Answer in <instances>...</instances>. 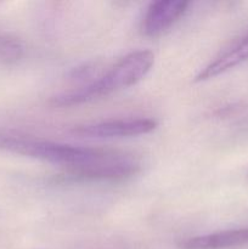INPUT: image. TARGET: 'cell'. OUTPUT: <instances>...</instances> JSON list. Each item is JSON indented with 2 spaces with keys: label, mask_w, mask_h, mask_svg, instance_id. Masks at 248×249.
I'll return each instance as SVG.
<instances>
[{
  "label": "cell",
  "mask_w": 248,
  "mask_h": 249,
  "mask_svg": "<svg viewBox=\"0 0 248 249\" xmlns=\"http://www.w3.org/2000/svg\"><path fill=\"white\" fill-rule=\"evenodd\" d=\"M24 55V44L17 36L0 32V65H15Z\"/></svg>",
  "instance_id": "obj_6"
},
{
  "label": "cell",
  "mask_w": 248,
  "mask_h": 249,
  "mask_svg": "<svg viewBox=\"0 0 248 249\" xmlns=\"http://www.w3.org/2000/svg\"><path fill=\"white\" fill-rule=\"evenodd\" d=\"M153 63L155 55L150 50L134 51L124 56L111 70L102 73L94 82L53 97L51 104L57 107L74 106L133 87L145 78Z\"/></svg>",
  "instance_id": "obj_1"
},
{
  "label": "cell",
  "mask_w": 248,
  "mask_h": 249,
  "mask_svg": "<svg viewBox=\"0 0 248 249\" xmlns=\"http://www.w3.org/2000/svg\"><path fill=\"white\" fill-rule=\"evenodd\" d=\"M248 61V34L224 51L196 75V82H204L228 72L231 68Z\"/></svg>",
  "instance_id": "obj_5"
},
{
  "label": "cell",
  "mask_w": 248,
  "mask_h": 249,
  "mask_svg": "<svg viewBox=\"0 0 248 249\" xmlns=\"http://www.w3.org/2000/svg\"><path fill=\"white\" fill-rule=\"evenodd\" d=\"M157 122L151 118H126L100 122L73 129V135L85 139L129 138L148 134L155 130Z\"/></svg>",
  "instance_id": "obj_2"
},
{
  "label": "cell",
  "mask_w": 248,
  "mask_h": 249,
  "mask_svg": "<svg viewBox=\"0 0 248 249\" xmlns=\"http://www.w3.org/2000/svg\"><path fill=\"white\" fill-rule=\"evenodd\" d=\"M245 245H248V229L196 236L179 242L181 249H228Z\"/></svg>",
  "instance_id": "obj_4"
},
{
  "label": "cell",
  "mask_w": 248,
  "mask_h": 249,
  "mask_svg": "<svg viewBox=\"0 0 248 249\" xmlns=\"http://www.w3.org/2000/svg\"><path fill=\"white\" fill-rule=\"evenodd\" d=\"M189 2L182 0H158L148 6L141 23L147 36H157L169 29L186 12Z\"/></svg>",
  "instance_id": "obj_3"
}]
</instances>
